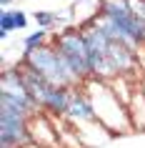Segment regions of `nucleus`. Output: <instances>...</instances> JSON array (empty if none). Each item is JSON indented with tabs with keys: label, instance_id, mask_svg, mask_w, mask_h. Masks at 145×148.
Returning <instances> with one entry per match:
<instances>
[{
	"label": "nucleus",
	"instance_id": "1",
	"mask_svg": "<svg viewBox=\"0 0 145 148\" xmlns=\"http://www.w3.org/2000/svg\"><path fill=\"white\" fill-rule=\"evenodd\" d=\"M83 86H85V90H88L90 98H93L95 116H98V121H100L103 128H108L113 136H125V133L133 131L128 106L118 98V93L110 88V83H103V80H85Z\"/></svg>",
	"mask_w": 145,
	"mask_h": 148
},
{
	"label": "nucleus",
	"instance_id": "2",
	"mask_svg": "<svg viewBox=\"0 0 145 148\" xmlns=\"http://www.w3.org/2000/svg\"><path fill=\"white\" fill-rule=\"evenodd\" d=\"M20 63L30 65L33 70H38L53 86H60V88H80L83 86L80 78L70 70V65L65 63V58L60 55V50L53 43H48V45L38 48V50H23Z\"/></svg>",
	"mask_w": 145,
	"mask_h": 148
},
{
	"label": "nucleus",
	"instance_id": "3",
	"mask_svg": "<svg viewBox=\"0 0 145 148\" xmlns=\"http://www.w3.org/2000/svg\"><path fill=\"white\" fill-rule=\"evenodd\" d=\"M50 43L60 50V55L70 65V70L80 78V83L90 80V50L85 45L80 25H65L60 33H53Z\"/></svg>",
	"mask_w": 145,
	"mask_h": 148
},
{
	"label": "nucleus",
	"instance_id": "4",
	"mask_svg": "<svg viewBox=\"0 0 145 148\" xmlns=\"http://www.w3.org/2000/svg\"><path fill=\"white\" fill-rule=\"evenodd\" d=\"M33 143L30 121L8 110H0V146L5 148H28Z\"/></svg>",
	"mask_w": 145,
	"mask_h": 148
},
{
	"label": "nucleus",
	"instance_id": "5",
	"mask_svg": "<svg viewBox=\"0 0 145 148\" xmlns=\"http://www.w3.org/2000/svg\"><path fill=\"white\" fill-rule=\"evenodd\" d=\"M30 136H33V143L40 148H60V136H58V128H55V118L43 113V110L30 118Z\"/></svg>",
	"mask_w": 145,
	"mask_h": 148
},
{
	"label": "nucleus",
	"instance_id": "6",
	"mask_svg": "<svg viewBox=\"0 0 145 148\" xmlns=\"http://www.w3.org/2000/svg\"><path fill=\"white\" fill-rule=\"evenodd\" d=\"M70 125H83V123H95L98 116H95V106H93V98L90 93L85 90V86L75 88L73 93V103H70V110L65 116Z\"/></svg>",
	"mask_w": 145,
	"mask_h": 148
},
{
	"label": "nucleus",
	"instance_id": "7",
	"mask_svg": "<svg viewBox=\"0 0 145 148\" xmlns=\"http://www.w3.org/2000/svg\"><path fill=\"white\" fill-rule=\"evenodd\" d=\"M18 65H20V70H23V78H25V83H28V90H30L33 101L38 103V108L43 110V106L48 103V98H50V93H53L55 86L50 83V80H45L38 70H33L30 65H25V63H20V60H18Z\"/></svg>",
	"mask_w": 145,
	"mask_h": 148
},
{
	"label": "nucleus",
	"instance_id": "8",
	"mask_svg": "<svg viewBox=\"0 0 145 148\" xmlns=\"http://www.w3.org/2000/svg\"><path fill=\"white\" fill-rule=\"evenodd\" d=\"M73 93H75V88L55 86L50 98H48V103L43 106V113H48V116H53V118H65L68 110H70V103H73Z\"/></svg>",
	"mask_w": 145,
	"mask_h": 148
},
{
	"label": "nucleus",
	"instance_id": "9",
	"mask_svg": "<svg viewBox=\"0 0 145 148\" xmlns=\"http://www.w3.org/2000/svg\"><path fill=\"white\" fill-rule=\"evenodd\" d=\"M128 113H130L133 131H145V90L138 83H135V90H133V95L128 101Z\"/></svg>",
	"mask_w": 145,
	"mask_h": 148
},
{
	"label": "nucleus",
	"instance_id": "10",
	"mask_svg": "<svg viewBox=\"0 0 145 148\" xmlns=\"http://www.w3.org/2000/svg\"><path fill=\"white\" fill-rule=\"evenodd\" d=\"M53 40V33L50 30H40V28H35V33H28L23 38V50H38V48L48 45Z\"/></svg>",
	"mask_w": 145,
	"mask_h": 148
},
{
	"label": "nucleus",
	"instance_id": "11",
	"mask_svg": "<svg viewBox=\"0 0 145 148\" xmlns=\"http://www.w3.org/2000/svg\"><path fill=\"white\" fill-rule=\"evenodd\" d=\"M33 23L40 30H53V28H58V13H53V10H35L33 13Z\"/></svg>",
	"mask_w": 145,
	"mask_h": 148
},
{
	"label": "nucleus",
	"instance_id": "12",
	"mask_svg": "<svg viewBox=\"0 0 145 148\" xmlns=\"http://www.w3.org/2000/svg\"><path fill=\"white\" fill-rule=\"evenodd\" d=\"M13 30H15V20H13V8L0 10V38H3V40H8Z\"/></svg>",
	"mask_w": 145,
	"mask_h": 148
},
{
	"label": "nucleus",
	"instance_id": "13",
	"mask_svg": "<svg viewBox=\"0 0 145 148\" xmlns=\"http://www.w3.org/2000/svg\"><path fill=\"white\" fill-rule=\"evenodd\" d=\"M128 8H130V13L145 25V0H128Z\"/></svg>",
	"mask_w": 145,
	"mask_h": 148
},
{
	"label": "nucleus",
	"instance_id": "14",
	"mask_svg": "<svg viewBox=\"0 0 145 148\" xmlns=\"http://www.w3.org/2000/svg\"><path fill=\"white\" fill-rule=\"evenodd\" d=\"M13 20H15V30H25L28 28V23H30V18H28V13L20 8H13Z\"/></svg>",
	"mask_w": 145,
	"mask_h": 148
},
{
	"label": "nucleus",
	"instance_id": "15",
	"mask_svg": "<svg viewBox=\"0 0 145 148\" xmlns=\"http://www.w3.org/2000/svg\"><path fill=\"white\" fill-rule=\"evenodd\" d=\"M13 3H18V0H0V5H3V10H5V8H10Z\"/></svg>",
	"mask_w": 145,
	"mask_h": 148
},
{
	"label": "nucleus",
	"instance_id": "16",
	"mask_svg": "<svg viewBox=\"0 0 145 148\" xmlns=\"http://www.w3.org/2000/svg\"><path fill=\"white\" fill-rule=\"evenodd\" d=\"M140 86H143V90H145V78H143V83H140Z\"/></svg>",
	"mask_w": 145,
	"mask_h": 148
},
{
	"label": "nucleus",
	"instance_id": "17",
	"mask_svg": "<svg viewBox=\"0 0 145 148\" xmlns=\"http://www.w3.org/2000/svg\"><path fill=\"white\" fill-rule=\"evenodd\" d=\"M0 148H5V146H0Z\"/></svg>",
	"mask_w": 145,
	"mask_h": 148
}]
</instances>
